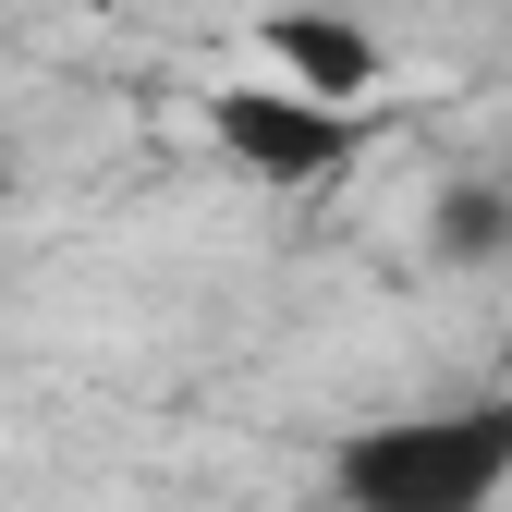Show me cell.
I'll list each match as a JSON object with an SVG mask.
<instances>
[{
	"label": "cell",
	"instance_id": "cell-1",
	"mask_svg": "<svg viewBox=\"0 0 512 512\" xmlns=\"http://www.w3.org/2000/svg\"><path fill=\"white\" fill-rule=\"evenodd\" d=\"M330 488H342V512H488L512 488V391L354 427Z\"/></svg>",
	"mask_w": 512,
	"mask_h": 512
},
{
	"label": "cell",
	"instance_id": "cell-2",
	"mask_svg": "<svg viewBox=\"0 0 512 512\" xmlns=\"http://www.w3.org/2000/svg\"><path fill=\"white\" fill-rule=\"evenodd\" d=\"M208 147L244 171V183H269V196H305V183H330L354 147H366V110H330V98H293V86H220L208 98Z\"/></svg>",
	"mask_w": 512,
	"mask_h": 512
},
{
	"label": "cell",
	"instance_id": "cell-3",
	"mask_svg": "<svg viewBox=\"0 0 512 512\" xmlns=\"http://www.w3.org/2000/svg\"><path fill=\"white\" fill-rule=\"evenodd\" d=\"M256 61H281L269 86L330 98V110H366L378 86H391V49H378V25H354V13H269L256 25Z\"/></svg>",
	"mask_w": 512,
	"mask_h": 512
},
{
	"label": "cell",
	"instance_id": "cell-4",
	"mask_svg": "<svg viewBox=\"0 0 512 512\" xmlns=\"http://www.w3.org/2000/svg\"><path fill=\"white\" fill-rule=\"evenodd\" d=\"M427 232H439V256H452V269H500V256H512V196H488V183H452Z\"/></svg>",
	"mask_w": 512,
	"mask_h": 512
}]
</instances>
